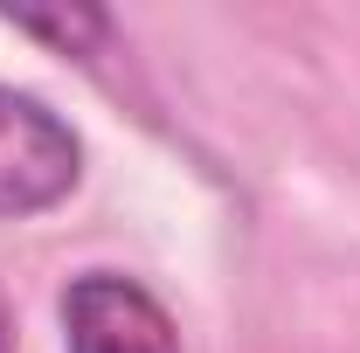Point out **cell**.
Masks as SVG:
<instances>
[{"label": "cell", "mask_w": 360, "mask_h": 353, "mask_svg": "<svg viewBox=\"0 0 360 353\" xmlns=\"http://www.w3.org/2000/svg\"><path fill=\"white\" fill-rule=\"evenodd\" d=\"M84 174L77 132L21 90L0 84V215H42Z\"/></svg>", "instance_id": "6da1fadb"}, {"label": "cell", "mask_w": 360, "mask_h": 353, "mask_svg": "<svg viewBox=\"0 0 360 353\" xmlns=\"http://www.w3.org/2000/svg\"><path fill=\"white\" fill-rule=\"evenodd\" d=\"M63 347L70 353H180V333L139 277L84 270L63 291Z\"/></svg>", "instance_id": "7a4b0ae2"}, {"label": "cell", "mask_w": 360, "mask_h": 353, "mask_svg": "<svg viewBox=\"0 0 360 353\" xmlns=\"http://www.w3.org/2000/svg\"><path fill=\"white\" fill-rule=\"evenodd\" d=\"M21 35H35V42L63 49V56H90V49L111 35V14H97V7H56V14H7Z\"/></svg>", "instance_id": "3957f363"}, {"label": "cell", "mask_w": 360, "mask_h": 353, "mask_svg": "<svg viewBox=\"0 0 360 353\" xmlns=\"http://www.w3.org/2000/svg\"><path fill=\"white\" fill-rule=\"evenodd\" d=\"M0 353H14V305L0 298Z\"/></svg>", "instance_id": "277c9868"}]
</instances>
